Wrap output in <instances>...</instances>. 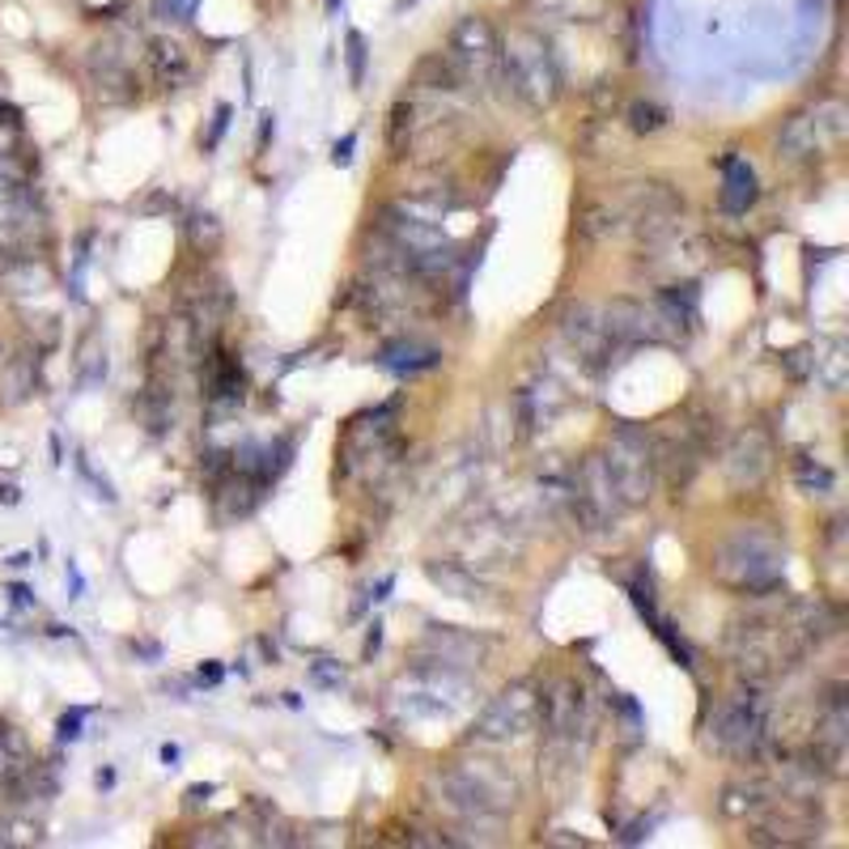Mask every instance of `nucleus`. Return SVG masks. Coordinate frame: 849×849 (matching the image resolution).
I'll return each instance as SVG.
<instances>
[{
	"mask_svg": "<svg viewBox=\"0 0 849 849\" xmlns=\"http://www.w3.org/2000/svg\"><path fill=\"white\" fill-rule=\"evenodd\" d=\"M543 734L552 748H578V731H590L586 718V693L574 680H552L548 689H540V718Z\"/></svg>",
	"mask_w": 849,
	"mask_h": 849,
	"instance_id": "nucleus-11",
	"label": "nucleus"
},
{
	"mask_svg": "<svg viewBox=\"0 0 849 849\" xmlns=\"http://www.w3.org/2000/svg\"><path fill=\"white\" fill-rule=\"evenodd\" d=\"M599 459H603V471H608V480L617 489L620 505H637L655 493V442L642 429L620 424L617 433L608 438V451Z\"/></svg>",
	"mask_w": 849,
	"mask_h": 849,
	"instance_id": "nucleus-6",
	"label": "nucleus"
},
{
	"mask_svg": "<svg viewBox=\"0 0 849 849\" xmlns=\"http://www.w3.org/2000/svg\"><path fill=\"white\" fill-rule=\"evenodd\" d=\"M154 69L162 85H183V81L192 77V56L183 51V43H170L162 39L154 43Z\"/></svg>",
	"mask_w": 849,
	"mask_h": 849,
	"instance_id": "nucleus-22",
	"label": "nucleus"
},
{
	"mask_svg": "<svg viewBox=\"0 0 849 849\" xmlns=\"http://www.w3.org/2000/svg\"><path fill=\"white\" fill-rule=\"evenodd\" d=\"M696 464H701V442L693 438V429H689V424H680V433H675V429H667V433L658 438L655 467H667V480H671L675 489H684V485L693 480Z\"/></svg>",
	"mask_w": 849,
	"mask_h": 849,
	"instance_id": "nucleus-15",
	"label": "nucleus"
},
{
	"mask_svg": "<svg viewBox=\"0 0 849 849\" xmlns=\"http://www.w3.org/2000/svg\"><path fill=\"white\" fill-rule=\"evenodd\" d=\"M451 60L471 85H493L502 73V43L485 17H464L451 35Z\"/></svg>",
	"mask_w": 849,
	"mask_h": 849,
	"instance_id": "nucleus-10",
	"label": "nucleus"
},
{
	"mask_svg": "<svg viewBox=\"0 0 849 849\" xmlns=\"http://www.w3.org/2000/svg\"><path fill=\"white\" fill-rule=\"evenodd\" d=\"M81 722H85V709H73V714H64V718H60V739H64V743L81 739Z\"/></svg>",
	"mask_w": 849,
	"mask_h": 849,
	"instance_id": "nucleus-32",
	"label": "nucleus"
},
{
	"mask_svg": "<svg viewBox=\"0 0 849 849\" xmlns=\"http://www.w3.org/2000/svg\"><path fill=\"white\" fill-rule=\"evenodd\" d=\"M794 480H799V489H803V493H833V485H837V476H833L824 464L808 459V455L794 464Z\"/></svg>",
	"mask_w": 849,
	"mask_h": 849,
	"instance_id": "nucleus-25",
	"label": "nucleus"
},
{
	"mask_svg": "<svg viewBox=\"0 0 849 849\" xmlns=\"http://www.w3.org/2000/svg\"><path fill=\"white\" fill-rule=\"evenodd\" d=\"M777 150H781L786 157H794V162L824 154V150H820V141H815V123H811V116L786 119V128H781V136H777Z\"/></svg>",
	"mask_w": 849,
	"mask_h": 849,
	"instance_id": "nucleus-21",
	"label": "nucleus"
},
{
	"mask_svg": "<svg viewBox=\"0 0 849 849\" xmlns=\"http://www.w3.org/2000/svg\"><path fill=\"white\" fill-rule=\"evenodd\" d=\"M35 386H39V366H35V357H9L4 366H0V404H26L31 395H35Z\"/></svg>",
	"mask_w": 849,
	"mask_h": 849,
	"instance_id": "nucleus-18",
	"label": "nucleus"
},
{
	"mask_svg": "<svg viewBox=\"0 0 849 849\" xmlns=\"http://www.w3.org/2000/svg\"><path fill=\"white\" fill-rule=\"evenodd\" d=\"M662 123H667V111L655 107V103H633L629 107V128L633 132H658Z\"/></svg>",
	"mask_w": 849,
	"mask_h": 849,
	"instance_id": "nucleus-28",
	"label": "nucleus"
},
{
	"mask_svg": "<svg viewBox=\"0 0 849 849\" xmlns=\"http://www.w3.org/2000/svg\"><path fill=\"white\" fill-rule=\"evenodd\" d=\"M433 790V803L455 815V820H489V815H502L505 808H514V781H505L498 769L489 765H464V769H446L433 773L429 781Z\"/></svg>",
	"mask_w": 849,
	"mask_h": 849,
	"instance_id": "nucleus-2",
	"label": "nucleus"
},
{
	"mask_svg": "<svg viewBox=\"0 0 849 849\" xmlns=\"http://www.w3.org/2000/svg\"><path fill=\"white\" fill-rule=\"evenodd\" d=\"M69 586H73V599H81V590H85V578H81V570L69 561Z\"/></svg>",
	"mask_w": 849,
	"mask_h": 849,
	"instance_id": "nucleus-40",
	"label": "nucleus"
},
{
	"mask_svg": "<svg viewBox=\"0 0 849 849\" xmlns=\"http://www.w3.org/2000/svg\"><path fill=\"white\" fill-rule=\"evenodd\" d=\"M98 786H103V790H107V786H116V773H111V769H98Z\"/></svg>",
	"mask_w": 849,
	"mask_h": 849,
	"instance_id": "nucleus-46",
	"label": "nucleus"
},
{
	"mask_svg": "<svg viewBox=\"0 0 849 849\" xmlns=\"http://www.w3.org/2000/svg\"><path fill=\"white\" fill-rule=\"evenodd\" d=\"M103 379H107V345L89 332L85 345H81V383L94 386V383H103Z\"/></svg>",
	"mask_w": 849,
	"mask_h": 849,
	"instance_id": "nucleus-24",
	"label": "nucleus"
},
{
	"mask_svg": "<svg viewBox=\"0 0 849 849\" xmlns=\"http://www.w3.org/2000/svg\"><path fill=\"white\" fill-rule=\"evenodd\" d=\"M272 128H276V123H272V116H264V123H260V150H264V145H268Z\"/></svg>",
	"mask_w": 849,
	"mask_h": 849,
	"instance_id": "nucleus-43",
	"label": "nucleus"
},
{
	"mask_svg": "<svg viewBox=\"0 0 849 849\" xmlns=\"http://www.w3.org/2000/svg\"><path fill=\"white\" fill-rule=\"evenodd\" d=\"M310 684L314 689H340L345 684V667L336 658H319V662H310Z\"/></svg>",
	"mask_w": 849,
	"mask_h": 849,
	"instance_id": "nucleus-29",
	"label": "nucleus"
},
{
	"mask_svg": "<svg viewBox=\"0 0 849 849\" xmlns=\"http://www.w3.org/2000/svg\"><path fill=\"white\" fill-rule=\"evenodd\" d=\"M811 123H815V141H820V150H837L841 141H846L849 132V111L841 103H824V107H815L811 111Z\"/></svg>",
	"mask_w": 849,
	"mask_h": 849,
	"instance_id": "nucleus-23",
	"label": "nucleus"
},
{
	"mask_svg": "<svg viewBox=\"0 0 849 849\" xmlns=\"http://www.w3.org/2000/svg\"><path fill=\"white\" fill-rule=\"evenodd\" d=\"M769 734V701L761 693V684H743L739 693H731L718 705L714 722H709V743L718 752H727V756H756V752H765Z\"/></svg>",
	"mask_w": 849,
	"mask_h": 849,
	"instance_id": "nucleus-4",
	"label": "nucleus"
},
{
	"mask_svg": "<svg viewBox=\"0 0 849 849\" xmlns=\"http://www.w3.org/2000/svg\"><path fill=\"white\" fill-rule=\"evenodd\" d=\"M200 684H222V667L217 662H204L200 667Z\"/></svg>",
	"mask_w": 849,
	"mask_h": 849,
	"instance_id": "nucleus-37",
	"label": "nucleus"
},
{
	"mask_svg": "<svg viewBox=\"0 0 849 849\" xmlns=\"http://www.w3.org/2000/svg\"><path fill=\"white\" fill-rule=\"evenodd\" d=\"M39 841H43L39 820H22V815H13V820H4V824H0V846H39Z\"/></svg>",
	"mask_w": 849,
	"mask_h": 849,
	"instance_id": "nucleus-26",
	"label": "nucleus"
},
{
	"mask_svg": "<svg viewBox=\"0 0 849 849\" xmlns=\"http://www.w3.org/2000/svg\"><path fill=\"white\" fill-rule=\"evenodd\" d=\"M132 650H141V655H145V658H157V655H162V650H157L154 642H141V646H132Z\"/></svg>",
	"mask_w": 849,
	"mask_h": 849,
	"instance_id": "nucleus-45",
	"label": "nucleus"
},
{
	"mask_svg": "<svg viewBox=\"0 0 849 849\" xmlns=\"http://www.w3.org/2000/svg\"><path fill=\"white\" fill-rule=\"evenodd\" d=\"M0 183H4V188H22V166H17L9 154H0Z\"/></svg>",
	"mask_w": 849,
	"mask_h": 849,
	"instance_id": "nucleus-33",
	"label": "nucleus"
},
{
	"mask_svg": "<svg viewBox=\"0 0 849 849\" xmlns=\"http://www.w3.org/2000/svg\"><path fill=\"white\" fill-rule=\"evenodd\" d=\"M502 77L536 111L552 107V98H557V64L548 56V43L531 31H514L502 43Z\"/></svg>",
	"mask_w": 849,
	"mask_h": 849,
	"instance_id": "nucleus-5",
	"label": "nucleus"
},
{
	"mask_svg": "<svg viewBox=\"0 0 849 849\" xmlns=\"http://www.w3.org/2000/svg\"><path fill=\"white\" fill-rule=\"evenodd\" d=\"M9 595H13V603H17V608H31V603H35V599H31V590H26V586H17V582L9 586Z\"/></svg>",
	"mask_w": 849,
	"mask_h": 849,
	"instance_id": "nucleus-38",
	"label": "nucleus"
},
{
	"mask_svg": "<svg viewBox=\"0 0 849 849\" xmlns=\"http://www.w3.org/2000/svg\"><path fill=\"white\" fill-rule=\"evenodd\" d=\"M803 637L794 629V617H773V612H761V617H748L734 624L731 633V658L734 671L748 680V684H769L777 675H786L799 655H803Z\"/></svg>",
	"mask_w": 849,
	"mask_h": 849,
	"instance_id": "nucleus-1",
	"label": "nucleus"
},
{
	"mask_svg": "<svg viewBox=\"0 0 849 849\" xmlns=\"http://www.w3.org/2000/svg\"><path fill=\"white\" fill-rule=\"evenodd\" d=\"M811 379L828 386V391H841L849 379V348L846 340H820L811 348Z\"/></svg>",
	"mask_w": 849,
	"mask_h": 849,
	"instance_id": "nucleus-20",
	"label": "nucleus"
},
{
	"mask_svg": "<svg viewBox=\"0 0 849 849\" xmlns=\"http://www.w3.org/2000/svg\"><path fill=\"white\" fill-rule=\"evenodd\" d=\"M424 578L433 582L442 595L464 599V603H485L489 599V586L476 578L467 565H459V561H424Z\"/></svg>",
	"mask_w": 849,
	"mask_h": 849,
	"instance_id": "nucleus-16",
	"label": "nucleus"
},
{
	"mask_svg": "<svg viewBox=\"0 0 849 849\" xmlns=\"http://www.w3.org/2000/svg\"><path fill=\"white\" fill-rule=\"evenodd\" d=\"M781 543L765 531H734L714 552V578L739 595H769L781 586Z\"/></svg>",
	"mask_w": 849,
	"mask_h": 849,
	"instance_id": "nucleus-3",
	"label": "nucleus"
},
{
	"mask_svg": "<svg viewBox=\"0 0 849 849\" xmlns=\"http://www.w3.org/2000/svg\"><path fill=\"white\" fill-rule=\"evenodd\" d=\"M188 234H192V242L200 247V251H213V247L222 242V226H217V217H213V213H195Z\"/></svg>",
	"mask_w": 849,
	"mask_h": 849,
	"instance_id": "nucleus-27",
	"label": "nucleus"
},
{
	"mask_svg": "<svg viewBox=\"0 0 849 849\" xmlns=\"http://www.w3.org/2000/svg\"><path fill=\"white\" fill-rule=\"evenodd\" d=\"M442 361V352L429 345H417V340H395L379 352V366L391 370V374H424Z\"/></svg>",
	"mask_w": 849,
	"mask_h": 849,
	"instance_id": "nucleus-19",
	"label": "nucleus"
},
{
	"mask_svg": "<svg viewBox=\"0 0 849 849\" xmlns=\"http://www.w3.org/2000/svg\"><path fill=\"white\" fill-rule=\"evenodd\" d=\"M565 510L578 518V527H586V531H599V527H608L617 518L620 498L617 489H612V480H608V471H603L599 455H590L586 464H578L570 471V505Z\"/></svg>",
	"mask_w": 849,
	"mask_h": 849,
	"instance_id": "nucleus-8",
	"label": "nucleus"
},
{
	"mask_svg": "<svg viewBox=\"0 0 849 849\" xmlns=\"http://www.w3.org/2000/svg\"><path fill=\"white\" fill-rule=\"evenodd\" d=\"M0 502H4V505H17V502H22V493H17L13 485H0Z\"/></svg>",
	"mask_w": 849,
	"mask_h": 849,
	"instance_id": "nucleus-42",
	"label": "nucleus"
},
{
	"mask_svg": "<svg viewBox=\"0 0 849 849\" xmlns=\"http://www.w3.org/2000/svg\"><path fill=\"white\" fill-rule=\"evenodd\" d=\"M756 170L743 162V157H727L722 162V213H731V217H743L752 204H756Z\"/></svg>",
	"mask_w": 849,
	"mask_h": 849,
	"instance_id": "nucleus-17",
	"label": "nucleus"
},
{
	"mask_svg": "<svg viewBox=\"0 0 849 849\" xmlns=\"http://www.w3.org/2000/svg\"><path fill=\"white\" fill-rule=\"evenodd\" d=\"M379 650H383V624L374 620V624H370V633H366V658H374Z\"/></svg>",
	"mask_w": 849,
	"mask_h": 849,
	"instance_id": "nucleus-36",
	"label": "nucleus"
},
{
	"mask_svg": "<svg viewBox=\"0 0 849 849\" xmlns=\"http://www.w3.org/2000/svg\"><path fill=\"white\" fill-rule=\"evenodd\" d=\"M208 794H213V786H192V790H188V799H192V803L208 799Z\"/></svg>",
	"mask_w": 849,
	"mask_h": 849,
	"instance_id": "nucleus-44",
	"label": "nucleus"
},
{
	"mask_svg": "<svg viewBox=\"0 0 849 849\" xmlns=\"http://www.w3.org/2000/svg\"><path fill=\"white\" fill-rule=\"evenodd\" d=\"M226 128H230V107L222 103V107H217V119H213V132H208V141H204V150H217V141H222Z\"/></svg>",
	"mask_w": 849,
	"mask_h": 849,
	"instance_id": "nucleus-34",
	"label": "nucleus"
},
{
	"mask_svg": "<svg viewBox=\"0 0 849 849\" xmlns=\"http://www.w3.org/2000/svg\"><path fill=\"white\" fill-rule=\"evenodd\" d=\"M536 718H540V689H531V684H510L505 693H498L489 705H485V714L476 718L471 734H476V739H489V743H502V739L527 734L536 727Z\"/></svg>",
	"mask_w": 849,
	"mask_h": 849,
	"instance_id": "nucleus-9",
	"label": "nucleus"
},
{
	"mask_svg": "<svg viewBox=\"0 0 849 849\" xmlns=\"http://www.w3.org/2000/svg\"><path fill=\"white\" fill-rule=\"evenodd\" d=\"M77 471H81V476H85V480H89V485H94V498H103V502H107V505L116 502V489H111V485H107V480H103V476H98L94 467L85 464V455H77Z\"/></svg>",
	"mask_w": 849,
	"mask_h": 849,
	"instance_id": "nucleus-31",
	"label": "nucleus"
},
{
	"mask_svg": "<svg viewBox=\"0 0 849 849\" xmlns=\"http://www.w3.org/2000/svg\"><path fill=\"white\" fill-rule=\"evenodd\" d=\"M162 765H166V769H175V765H179V748H175V743H166V748H162Z\"/></svg>",
	"mask_w": 849,
	"mask_h": 849,
	"instance_id": "nucleus-41",
	"label": "nucleus"
},
{
	"mask_svg": "<svg viewBox=\"0 0 849 849\" xmlns=\"http://www.w3.org/2000/svg\"><path fill=\"white\" fill-rule=\"evenodd\" d=\"M404 709L408 714H429V718H451L459 705L471 701V684L455 667H438V662H424L417 667L408 680H404Z\"/></svg>",
	"mask_w": 849,
	"mask_h": 849,
	"instance_id": "nucleus-7",
	"label": "nucleus"
},
{
	"mask_svg": "<svg viewBox=\"0 0 849 849\" xmlns=\"http://www.w3.org/2000/svg\"><path fill=\"white\" fill-rule=\"evenodd\" d=\"M722 464H727V480H731L734 489H756L773 467V442L765 438V429L734 433Z\"/></svg>",
	"mask_w": 849,
	"mask_h": 849,
	"instance_id": "nucleus-13",
	"label": "nucleus"
},
{
	"mask_svg": "<svg viewBox=\"0 0 849 849\" xmlns=\"http://www.w3.org/2000/svg\"><path fill=\"white\" fill-rule=\"evenodd\" d=\"M0 123H4V128H17V123H22V116H17V107H9V103H0Z\"/></svg>",
	"mask_w": 849,
	"mask_h": 849,
	"instance_id": "nucleus-39",
	"label": "nucleus"
},
{
	"mask_svg": "<svg viewBox=\"0 0 849 849\" xmlns=\"http://www.w3.org/2000/svg\"><path fill=\"white\" fill-rule=\"evenodd\" d=\"M348 81L352 85L366 81V39L357 31H348Z\"/></svg>",
	"mask_w": 849,
	"mask_h": 849,
	"instance_id": "nucleus-30",
	"label": "nucleus"
},
{
	"mask_svg": "<svg viewBox=\"0 0 849 849\" xmlns=\"http://www.w3.org/2000/svg\"><path fill=\"white\" fill-rule=\"evenodd\" d=\"M424 662H438V667H485L489 658V637H476L467 629L455 624H429L421 637Z\"/></svg>",
	"mask_w": 849,
	"mask_h": 849,
	"instance_id": "nucleus-12",
	"label": "nucleus"
},
{
	"mask_svg": "<svg viewBox=\"0 0 849 849\" xmlns=\"http://www.w3.org/2000/svg\"><path fill=\"white\" fill-rule=\"evenodd\" d=\"M352 150H357V132H348L345 141L332 145V166H348V162H352Z\"/></svg>",
	"mask_w": 849,
	"mask_h": 849,
	"instance_id": "nucleus-35",
	"label": "nucleus"
},
{
	"mask_svg": "<svg viewBox=\"0 0 849 849\" xmlns=\"http://www.w3.org/2000/svg\"><path fill=\"white\" fill-rule=\"evenodd\" d=\"M561 332H565V340L574 345L586 366H599L608 352H612V340H608V332H603V314L590 307H570L565 310V319H561Z\"/></svg>",
	"mask_w": 849,
	"mask_h": 849,
	"instance_id": "nucleus-14",
	"label": "nucleus"
}]
</instances>
